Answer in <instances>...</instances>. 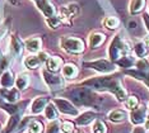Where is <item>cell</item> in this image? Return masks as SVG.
<instances>
[{
    "label": "cell",
    "instance_id": "ab89813d",
    "mask_svg": "<svg viewBox=\"0 0 149 133\" xmlns=\"http://www.w3.org/2000/svg\"><path fill=\"white\" fill-rule=\"evenodd\" d=\"M143 20H144V24L147 27L148 32H149V14H144L143 15Z\"/></svg>",
    "mask_w": 149,
    "mask_h": 133
},
{
    "label": "cell",
    "instance_id": "8d00e7d4",
    "mask_svg": "<svg viewBox=\"0 0 149 133\" xmlns=\"http://www.w3.org/2000/svg\"><path fill=\"white\" fill-rule=\"evenodd\" d=\"M32 122V118L31 117H26L23 118V121L21 122V124L18 125V132H23L24 129L27 128V125H29V123Z\"/></svg>",
    "mask_w": 149,
    "mask_h": 133
},
{
    "label": "cell",
    "instance_id": "ffe728a7",
    "mask_svg": "<svg viewBox=\"0 0 149 133\" xmlns=\"http://www.w3.org/2000/svg\"><path fill=\"white\" fill-rule=\"evenodd\" d=\"M63 75L66 79H73L78 75V69L75 65L73 63H66L65 66L63 67Z\"/></svg>",
    "mask_w": 149,
    "mask_h": 133
},
{
    "label": "cell",
    "instance_id": "ac0fdd59",
    "mask_svg": "<svg viewBox=\"0 0 149 133\" xmlns=\"http://www.w3.org/2000/svg\"><path fill=\"white\" fill-rule=\"evenodd\" d=\"M127 118V113L123 109H115L110 114H108V119L111 122H115V123H118V122H124L125 119Z\"/></svg>",
    "mask_w": 149,
    "mask_h": 133
},
{
    "label": "cell",
    "instance_id": "2e32d148",
    "mask_svg": "<svg viewBox=\"0 0 149 133\" xmlns=\"http://www.w3.org/2000/svg\"><path fill=\"white\" fill-rule=\"evenodd\" d=\"M104 39H106V36H104L103 33H100V32L92 33L91 37H89V46H91V48H97V47H100L101 44L104 42Z\"/></svg>",
    "mask_w": 149,
    "mask_h": 133
},
{
    "label": "cell",
    "instance_id": "ba28073f",
    "mask_svg": "<svg viewBox=\"0 0 149 133\" xmlns=\"http://www.w3.org/2000/svg\"><path fill=\"white\" fill-rule=\"evenodd\" d=\"M55 104L57 105L59 110L64 114H68V115H78V109L74 107V105L70 103V101L65 100V99H54Z\"/></svg>",
    "mask_w": 149,
    "mask_h": 133
},
{
    "label": "cell",
    "instance_id": "d6a6232c",
    "mask_svg": "<svg viewBox=\"0 0 149 133\" xmlns=\"http://www.w3.org/2000/svg\"><path fill=\"white\" fill-rule=\"evenodd\" d=\"M93 133H106V125L102 121H96L93 124Z\"/></svg>",
    "mask_w": 149,
    "mask_h": 133
},
{
    "label": "cell",
    "instance_id": "1f68e13d",
    "mask_svg": "<svg viewBox=\"0 0 149 133\" xmlns=\"http://www.w3.org/2000/svg\"><path fill=\"white\" fill-rule=\"evenodd\" d=\"M138 104H139V100H138L136 96H129V98H126V101H125V105H126V108L131 109V110L136 108Z\"/></svg>",
    "mask_w": 149,
    "mask_h": 133
},
{
    "label": "cell",
    "instance_id": "3957f363",
    "mask_svg": "<svg viewBox=\"0 0 149 133\" xmlns=\"http://www.w3.org/2000/svg\"><path fill=\"white\" fill-rule=\"evenodd\" d=\"M129 50H130V47H127V43L120 36H115V38L108 47V53H110L111 60L117 61L123 57V54L127 53Z\"/></svg>",
    "mask_w": 149,
    "mask_h": 133
},
{
    "label": "cell",
    "instance_id": "5b68a950",
    "mask_svg": "<svg viewBox=\"0 0 149 133\" xmlns=\"http://www.w3.org/2000/svg\"><path fill=\"white\" fill-rule=\"evenodd\" d=\"M42 76H43V80H45L46 85L51 89L52 91L61 90V89L64 88V85H65L63 77L56 76V75H54L52 72H50V71H47V70L42 71Z\"/></svg>",
    "mask_w": 149,
    "mask_h": 133
},
{
    "label": "cell",
    "instance_id": "8fae6325",
    "mask_svg": "<svg viewBox=\"0 0 149 133\" xmlns=\"http://www.w3.org/2000/svg\"><path fill=\"white\" fill-rule=\"evenodd\" d=\"M10 50L15 57H21L23 54V51H24V44H23L21 38L15 34L10 37Z\"/></svg>",
    "mask_w": 149,
    "mask_h": 133
},
{
    "label": "cell",
    "instance_id": "5bb4252c",
    "mask_svg": "<svg viewBox=\"0 0 149 133\" xmlns=\"http://www.w3.org/2000/svg\"><path fill=\"white\" fill-rule=\"evenodd\" d=\"M14 75L10 70H6L3 72L1 77H0V85H1V88H12L13 84H14Z\"/></svg>",
    "mask_w": 149,
    "mask_h": 133
},
{
    "label": "cell",
    "instance_id": "7a4b0ae2",
    "mask_svg": "<svg viewBox=\"0 0 149 133\" xmlns=\"http://www.w3.org/2000/svg\"><path fill=\"white\" fill-rule=\"evenodd\" d=\"M70 98L77 105H86V107H97L100 104V99L93 91L88 88H77L70 91Z\"/></svg>",
    "mask_w": 149,
    "mask_h": 133
},
{
    "label": "cell",
    "instance_id": "7c38bea8",
    "mask_svg": "<svg viewBox=\"0 0 149 133\" xmlns=\"http://www.w3.org/2000/svg\"><path fill=\"white\" fill-rule=\"evenodd\" d=\"M61 66H63V60L59 56L49 57V60L46 61L47 71H50V72H57V71L61 69Z\"/></svg>",
    "mask_w": 149,
    "mask_h": 133
},
{
    "label": "cell",
    "instance_id": "4dcf8cb0",
    "mask_svg": "<svg viewBox=\"0 0 149 133\" xmlns=\"http://www.w3.org/2000/svg\"><path fill=\"white\" fill-rule=\"evenodd\" d=\"M0 107L4 109L5 112H8L10 115H14L17 112H18V107L14 104H12V103H5V101H3V103L0 104Z\"/></svg>",
    "mask_w": 149,
    "mask_h": 133
},
{
    "label": "cell",
    "instance_id": "7dc6e473",
    "mask_svg": "<svg viewBox=\"0 0 149 133\" xmlns=\"http://www.w3.org/2000/svg\"><path fill=\"white\" fill-rule=\"evenodd\" d=\"M32 1H35V3H37V1H40V0H32Z\"/></svg>",
    "mask_w": 149,
    "mask_h": 133
},
{
    "label": "cell",
    "instance_id": "d6986e66",
    "mask_svg": "<svg viewBox=\"0 0 149 133\" xmlns=\"http://www.w3.org/2000/svg\"><path fill=\"white\" fill-rule=\"evenodd\" d=\"M147 0H131L130 3V13L131 14H139L145 8Z\"/></svg>",
    "mask_w": 149,
    "mask_h": 133
},
{
    "label": "cell",
    "instance_id": "6da1fadb",
    "mask_svg": "<svg viewBox=\"0 0 149 133\" xmlns=\"http://www.w3.org/2000/svg\"><path fill=\"white\" fill-rule=\"evenodd\" d=\"M84 86L92 88L96 90H108L115 94L120 101H124L127 98L126 90L123 88L120 79L117 76H102V77H93V79L86 80L82 83Z\"/></svg>",
    "mask_w": 149,
    "mask_h": 133
},
{
    "label": "cell",
    "instance_id": "ee69618b",
    "mask_svg": "<svg viewBox=\"0 0 149 133\" xmlns=\"http://www.w3.org/2000/svg\"><path fill=\"white\" fill-rule=\"evenodd\" d=\"M8 1L12 5H17V4H18V3H19V0H8Z\"/></svg>",
    "mask_w": 149,
    "mask_h": 133
},
{
    "label": "cell",
    "instance_id": "836d02e7",
    "mask_svg": "<svg viewBox=\"0 0 149 133\" xmlns=\"http://www.w3.org/2000/svg\"><path fill=\"white\" fill-rule=\"evenodd\" d=\"M47 133H60L59 121H54L47 125Z\"/></svg>",
    "mask_w": 149,
    "mask_h": 133
},
{
    "label": "cell",
    "instance_id": "e575fe53",
    "mask_svg": "<svg viewBox=\"0 0 149 133\" xmlns=\"http://www.w3.org/2000/svg\"><path fill=\"white\" fill-rule=\"evenodd\" d=\"M136 66H138V70L139 71H143V72H147V71H149V63L145 60H143V59L138 61Z\"/></svg>",
    "mask_w": 149,
    "mask_h": 133
},
{
    "label": "cell",
    "instance_id": "52a82bcc",
    "mask_svg": "<svg viewBox=\"0 0 149 133\" xmlns=\"http://www.w3.org/2000/svg\"><path fill=\"white\" fill-rule=\"evenodd\" d=\"M19 98H21V94H19L18 89H15V88H1L0 89V104H1L3 101L14 104L15 101L19 100Z\"/></svg>",
    "mask_w": 149,
    "mask_h": 133
},
{
    "label": "cell",
    "instance_id": "277c9868",
    "mask_svg": "<svg viewBox=\"0 0 149 133\" xmlns=\"http://www.w3.org/2000/svg\"><path fill=\"white\" fill-rule=\"evenodd\" d=\"M60 46L63 50L70 53H82L84 51V42L80 38H74V37H63L60 41Z\"/></svg>",
    "mask_w": 149,
    "mask_h": 133
},
{
    "label": "cell",
    "instance_id": "bcb514c9",
    "mask_svg": "<svg viewBox=\"0 0 149 133\" xmlns=\"http://www.w3.org/2000/svg\"><path fill=\"white\" fill-rule=\"evenodd\" d=\"M120 133H129L127 131H123V132H120Z\"/></svg>",
    "mask_w": 149,
    "mask_h": 133
},
{
    "label": "cell",
    "instance_id": "f1b7e54d",
    "mask_svg": "<svg viewBox=\"0 0 149 133\" xmlns=\"http://www.w3.org/2000/svg\"><path fill=\"white\" fill-rule=\"evenodd\" d=\"M117 65L120 67H125V69H127V67H131L134 65V60L131 56H123L120 60H117Z\"/></svg>",
    "mask_w": 149,
    "mask_h": 133
},
{
    "label": "cell",
    "instance_id": "9a60e30c",
    "mask_svg": "<svg viewBox=\"0 0 149 133\" xmlns=\"http://www.w3.org/2000/svg\"><path fill=\"white\" fill-rule=\"evenodd\" d=\"M15 84V88L18 90H26L29 85V75L26 74V72H22L17 76V79L14 81Z\"/></svg>",
    "mask_w": 149,
    "mask_h": 133
},
{
    "label": "cell",
    "instance_id": "7402d4cb",
    "mask_svg": "<svg viewBox=\"0 0 149 133\" xmlns=\"http://www.w3.org/2000/svg\"><path fill=\"white\" fill-rule=\"evenodd\" d=\"M45 115L49 121H55L57 118V109L52 103H49L45 108Z\"/></svg>",
    "mask_w": 149,
    "mask_h": 133
},
{
    "label": "cell",
    "instance_id": "9c48e42d",
    "mask_svg": "<svg viewBox=\"0 0 149 133\" xmlns=\"http://www.w3.org/2000/svg\"><path fill=\"white\" fill-rule=\"evenodd\" d=\"M50 99L47 96H37L31 104V113L32 114H40L45 110L46 105L49 104Z\"/></svg>",
    "mask_w": 149,
    "mask_h": 133
},
{
    "label": "cell",
    "instance_id": "681fc988",
    "mask_svg": "<svg viewBox=\"0 0 149 133\" xmlns=\"http://www.w3.org/2000/svg\"><path fill=\"white\" fill-rule=\"evenodd\" d=\"M148 3H149V1H148Z\"/></svg>",
    "mask_w": 149,
    "mask_h": 133
},
{
    "label": "cell",
    "instance_id": "f546056e",
    "mask_svg": "<svg viewBox=\"0 0 149 133\" xmlns=\"http://www.w3.org/2000/svg\"><path fill=\"white\" fill-rule=\"evenodd\" d=\"M46 23L51 29H57L60 24H61V20L59 19V17L54 15V17H50V18H46Z\"/></svg>",
    "mask_w": 149,
    "mask_h": 133
},
{
    "label": "cell",
    "instance_id": "4fadbf2b",
    "mask_svg": "<svg viewBox=\"0 0 149 133\" xmlns=\"http://www.w3.org/2000/svg\"><path fill=\"white\" fill-rule=\"evenodd\" d=\"M41 46H42V41H41V38H38V37L28 38L26 41V43H24V47L32 53L38 52V51L41 50Z\"/></svg>",
    "mask_w": 149,
    "mask_h": 133
},
{
    "label": "cell",
    "instance_id": "603a6c76",
    "mask_svg": "<svg viewBox=\"0 0 149 133\" xmlns=\"http://www.w3.org/2000/svg\"><path fill=\"white\" fill-rule=\"evenodd\" d=\"M40 63H41V61H40L38 59V56H28V57H26V60H24V65H26V67H28V69H37V67L40 66Z\"/></svg>",
    "mask_w": 149,
    "mask_h": 133
},
{
    "label": "cell",
    "instance_id": "60d3db41",
    "mask_svg": "<svg viewBox=\"0 0 149 133\" xmlns=\"http://www.w3.org/2000/svg\"><path fill=\"white\" fill-rule=\"evenodd\" d=\"M133 133H147V132H145V129H144V128H141V127H139V125H138V127L134 129V132H133Z\"/></svg>",
    "mask_w": 149,
    "mask_h": 133
},
{
    "label": "cell",
    "instance_id": "f35d334b",
    "mask_svg": "<svg viewBox=\"0 0 149 133\" xmlns=\"http://www.w3.org/2000/svg\"><path fill=\"white\" fill-rule=\"evenodd\" d=\"M38 59L41 62H46L47 60H49V54H47L46 52H40L38 53Z\"/></svg>",
    "mask_w": 149,
    "mask_h": 133
},
{
    "label": "cell",
    "instance_id": "83f0119b",
    "mask_svg": "<svg viewBox=\"0 0 149 133\" xmlns=\"http://www.w3.org/2000/svg\"><path fill=\"white\" fill-rule=\"evenodd\" d=\"M72 17H73L72 13L69 12V9H68L66 5L60 8V10H59V19H60V20H63V22L68 23V22L70 20V18H72Z\"/></svg>",
    "mask_w": 149,
    "mask_h": 133
},
{
    "label": "cell",
    "instance_id": "484cf974",
    "mask_svg": "<svg viewBox=\"0 0 149 133\" xmlns=\"http://www.w3.org/2000/svg\"><path fill=\"white\" fill-rule=\"evenodd\" d=\"M43 124L40 121H32L28 125V133H42Z\"/></svg>",
    "mask_w": 149,
    "mask_h": 133
},
{
    "label": "cell",
    "instance_id": "30bf717a",
    "mask_svg": "<svg viewBox=\"0 0 149 133\" xmlns=\"http://www.w3.org/2000/svg\"><path fill=\"white\" fill-rule=\"evenodd\" d=\"M130 118H131V123H134L136 125L143 124L145 122V119H147V108L139 107V108L133 109V113H131Z\"/></svg>",
    "mask_w": 149,
    "mask_h": 133
},
{
    "label": "cell",
    "instance_id": "d4e9b609",
    "mask_svg": "<svg viewBox=\"0 0 149 133\" xmlns=\"http://www.w3.org/2000/svg\"><path fill=\"white\" fill-rule=\"evenodd\" d=\"M18 123H19V115H18V114L12 115L10 119H9V122H8V124H6V127H5L4 133H12L13 129L17 128Z\"/></svg>",
    "mask_w": 149,
    "mask_h": 133
},
{
    "label": "cell",
    "instance_id": "e0dca14e",
    "mask_svg": "<svg viewBox=\"0 0 149 133\" xmlns=\"http://www.w3.org/2000/svg\"><path fill=\"white\" fill-rule=\"evenodd\" d=\"M96 117H97V114L93 113V112H86V113H83L82 115H79V117L77 118V124L78 125H88L96 119Z\"/></svg>",
    "mask_w": 149,
    "mask_h": 133
},
{
    "label": "cell",
    "instance_id": "d590c367",
    "mask_svg": "<svg viewBox=\"0 0 149 133\" xmlns=\"http://www.w3.org/2000/svg\"><path fill=\"white\" fill-rule=\"evenodd\" d=\"M61 131H63V133H73L74 124L72 122H64L63 125H61Z\"/></svg>",
    "mask_w": 149,
    "mask_h": 133
},
{
    "label": "cell",
    "instance_id": "8992f818",
    "mask_svg": "<svg viewBox=\"0 0 149 133\" xmlns=\"http://www.w3.org/2000/svg\"><path fill=\"white\" fill-rule=\"evenodd\" d=\"M84 66L88 67V69H93L98 71V72H112L115 70V66L110 61L107 60H94V61H89V62H86Z\"/></svg>",
    "mask_w": 149,
    "mask_h": 133
},
{
    "label": "cell",
    "instance_id": "74e56055",
    "mask_svg": "<svg viewBox=\"0 0 149 133\" xmlns=\"http://www.w3.org/2000/svg\"><path fill=\"white\" fill-rule=\"evenodd\" d=\"M68 6V9H69V12L72 13V15H77L78 13H79V5L75 4V3H72V4H69V5H66Z\"/></svg>",
    "mask_w": 149,
    "mask_h": 133
},
{
    "label": "cell",
    "instance_id": "44dd1931",
    "mask_svg": "<svg viewBox=\"0 0 149 133\" xmlns=\"http://www.w3.org/2000/svg\"><path fill=\"white\" fill-rule=\"evenodd\" d=\"M127 75H131V76H134L135 79L138 80H143L145 84L149 86V71H147V72H143V71H134V70H129L126 71Z\"/></svg>",
    "mask_w": 149,
    "mask_h": 133
},
{
    "label": "cell",
    "instance_id": "b9f144b4",
    "mask_svg": "<svg viewBox=\"0 0 149 133\" xmlns=\"http://www.w3.org/2000/svg\"><path fill=\"white\" fill-rule=\"evenodd\" d=\"M143 42H144V44H145V46H147V47H149V34H148L147 37H145Z\"/></svg>",
    "mask_w": 149,
    "mask_h": 133
},
{
    "label": "cell",
    "instance_id": "c3c4849f",
    "mask_svg": "<svg viewBox=\"0 0 149 133\" xmlns=\"http://www.w3.org/2000/svg\"><path fill=\"white\" fill-rule=\"evenodd\" d=\"M0 129H1V127H0Z\"/></svg>",
    "mask_w": 149,
    "mask_h": 133
},
{
    "label": "cell",
    "instance_id": "4316f807",
    "mask_svg": "<svg viewBox=\"0 0 149 133\" xmlns=\"http://www.w3.org/2000/svg\"><path fill=\"white\" fill-rule=\"evenodd\" d=\"M134 51L135 53H136L138 57H140V59H143L145 54L148 53V47L144 44V42H139L134 46Z\"/></svg>",
    "mask_w": 149,
    "mask_h": 133
},
{
    "label": "cell",
    "instance_id": "f6af8a7d",
    "mask_svg": "<svg viewBox=\"0 0 149 133\" xmlns=\"http://www.w3.org/2000/svg\"><path fill=\"white\" fill-rule=\"evenodd\" d=\"M129 25H130V28H135V27H136V23L135 22H129Z\"/></svg>",
    "mask_w": 149,
    "mask_h": 133
},
{
    "label": "cell",
    "instance_id": "cb8c5ba5",
    "mask_svg": "<svg viewBox=\"0 0 149 133\" xmlns=\"http://www.w3.org/2000/svg\"><path fill=\"white\" fill-rule=\"evenodd\" d=\"M103 25L108 29H116L120 25V20H118L116 17H107L103 20Z\"/></svg>",
    "mask_w": 149,
    "mask_h": 133
},
{
    "label": "cell",
    "instance_id": "7bdbcfd3",
    "mask_svg": "<svg viewBox=\"0 0 149 133\" xmlns=\"http://www.w3.org/2000/svg\"><path fill=\"white\" fill-rule=\"evenodd\" d=\"M145 128L149 129V115H147V119H145Z\"/></svg>",
    "mask_w": 149,
    "mask_h": 133
}]
</instances>
